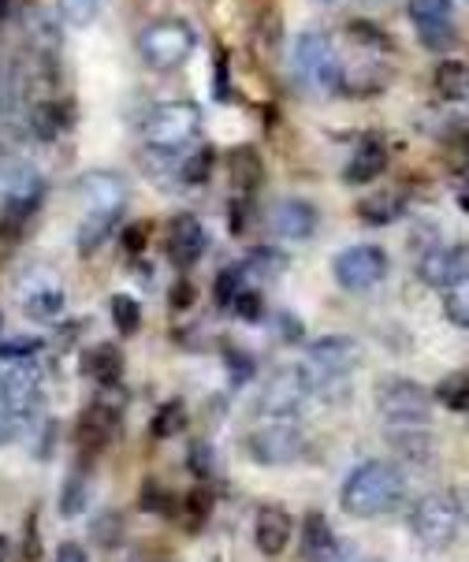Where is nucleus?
<instances>
[{"mask_svg":"<svg viewBox=\"0 0 469 562\" xmlns=\"http://www.w3.org/2000/svg\"><path fill=\"white\" fill-rule=\"evenodd\" d=\"M402 499H406V477H402L399 465L384 459L354 465L339 488V507L350 518H380V514L402 507Z\"/></svg>","mask_w":469,"mask_h":562,"instance_id":"1","label":"nucleus"},{"mask_svg":"<svg viewBox=\"0 0 469 562\" xmlns=\"http://www.w3.org/2000/svg\"><path fill=\"white\" fill-rule=\"evenodd\" d=\"M462 529V503L455 492H428L410 507V532L425 548H447Z\"/></svg>","mask_w":469,"mask_h":562,"instance_id":"2","label":"nucleus"},{"mask_svg":"<svg viewBox=\"0 0 469 562\" xmlns=\"http://www.w3.org/2000/svg\"><path fill=\"white\" fill-rule=\"evenodd\" d=\"M201 131V112L194 101H165L146 116V146L157 149V154H179L190 142L198 138Z\"/></svg>","mask_w":469,"mask_h":562,"instance_id":"3","label":"nucleus"},{"mask_svg":"<svg viewBox=\"0 0 469 562\" xmlns=\"http://www.w3.org/2000/svg\"><path fill=\"white\" fill-rule=\"evenodd\" d=\"M361 366V342L350 336H324L310 342V355H305L302 373L310 380V387H332L339 380H347L354 369Z\"/></svg>","mask_w":469,"mask_h":562,"instance_id":"4","label":"nucleus"},{"mask_svg":"<svg viewBox=\"0 0 469 562\" xmlns=\"http://www.w3.org/2000/svg\"><path fill=\"white\" fill-rule=\"evenodd\" d=\"M194 45H198V37L183 19H157V23H149L146 31L138 34L142 60L157 71H171V68H179V64H187Z\"/></svg>","mask_w":469,"mask_h":562,"instance_id":"5","label":"nucleus"},{"mask_svg":"<svg viewBox=\"0 0 469 562\" xmlns=\"http://www.w3.org/2000/svg\"><path fill=\"white\" fill-rule=\"evenodd\" d=\"M294 71L302 86L317 93H335L343 86V60L328 34H302L294 45Z\"/></svg>","mask_w":469,"mask_h":562,"instance_id":"6","label":"nucleus"},{"mask_svg":"<svg viewBox=\"0 0 469 562\" xmlns=\"http://www.w3.org/2000/svg\"><path fill=\"white\" fill-rule=\"evenodd\" d=\"M377 409L388 425H428L433 395L410 376H384L377 384Z\"/></svg>","mask_w":469,"mask_h":562,"instance_id":"7","label":"nucleus"},{"mask_svg":"<svg viewBox=\"0 0 469 562\" xmlns=\"http://www.w3.org/2000/svg\"><path fill=\"white\" fill-rule=\"evenodd\" d=\"M332 272H335V283H339L343 291H372L380 280L388 276V254L380 250V246H347L339 257L332 261Z\"/></svg>","mask_w":469,"mask_h":562,"instance_id":"8","label":"nucleus"},{"mask_svg":"<svg viewBox=\"0 0 469 562\" xmlns=\"http://www.w3.org/2000/svg\"><path fill=\"white\" fill-rule=\"evenodd\" d=\"M246 454L257 465H291L305 454V440L291 422H268L246 436Z\"/></svg>","mask_w":469,"mask_h":562,"instance_id":"9","label":"nucleus"},{"mask_svg":"<svg viewBox=\"0 0 469 562\" xmlns=\"http://www.w3.org/2000/svg\"><path fill=\"white\" fill-rule=\"evenodd\" d=\"M120 414H123V406L104 392L98 403L86 406L79 414V422H75V447H79L82 454L104 451V447L116 440V432H120Z\"/></svg>","mask_w":469,"mask_h":562,"instance_id":"10","label":"nucleus"},{"mask_svg":"<svg viewBox=\"0 0 469 562\" xmlns=\"http://www.w3.org/2000/svg\"><path fill=\"white\" fill-rule=\"evenodd\" d=\"M310 392L313 387L302 369H280V373L268 380L261 398H257V409H261L265 417H272V422H291L305 398H310Z\"/></svg>","mask_w":469,"mask_h":562,"instance_id":"11","label":"nucleus"},{"mask_svg":"<svg viewBox=\"0 0 469 562\" xmlns=\"http://www.w3.org/2000/svg\"><path fill=\"white\" fill-rule=\"evenodd\" d=\"M455 0H410V19L417 26V37L428 49L444 53L455 45V19H451Z\"/></svg>","mask_w":469,"mask_h":562,"instance_id":"12","label":"nucleus"},{"mask_svg":"<svg viewBox=\"0 0 469 562\" xmlns=\"http://www.w3.org/2000/svg\"><path fill=\"white\" fill-rule=\"evenodd\" d=\"M209 246V235L205 227H201L198 216H176V221L168 224V239H165V250H168V261L176 265V269H194L201 261V254H205Z\"/></svg>","mask_w":469,"mask_h":562,"instance_id":"13","label":"nucleus"},{"mask_svg":"<svg viewBox=\"0 0 469 562\" xmlns=\"http://www.w3.org/2000/svg\"><path fill=\"white\" fill-rule=\"evenodd\" d=\"M294 537V521L291 514L283 507H276V503H265V507H257V518H254V544L261 555L276 559L283 555L287 544H291Z\"/></svg>","mask_w":469,"mask_h":562,"instance_id":"14","label":"nucleus"},{"mask_svg":"<svg viewBox=\"0 0 469 562\" xmlns=\"http://www.w3.org/2000/svg\"><path fill=\"white\" fill-rule=\"evenodd\" d=\"M268 227H272L280 239L310 243L313 232H317V209L310 202H302V198H283V202L268 213Z\"/></svg>","mask_w":469,"mask_h":562,"instance_id":"15","label":"nucleus"},{"mask_svg":"<svg viewBox=\"0 0 469 562\" xmlns=\"http://www.w3.org/2000/svg\"><path fill=\"white\" fill-rule=\"evenodd\" d=\"M79 198H82L86 213H123L127 187H123V179L112 176V171H86L79 179Z\"/></svg>","mask_w":469,"mask_h":562,"instance_id":"16","label":"nucleus"},{"mask_svg":"<svg viewBox=\"0 0 469 562\" xmlns=\"http://www.w3.org/2000/svg\"><path fill=\"white\" fill-rule=\"evenodd\" d=\"M299 555L302 562H339L343 555V544L335 537L332 521L324 514H305L302 518V544H299Z\"/></svg>","mask_w":469,"mask_h":562,"instance_id":"17","label":"nucleus"},{"mask_svg":"<svg viewBox=\"0 0 469 562\" xmlns=\"http://www.w3.org/2000/svg\"><path fill=\"white\" fill-rule=\"evenodd\" d=\"M82 373L93 380L98 387H120L123 380V355L116 342H98L93 350H86Z\"/></svg>","mask_w":469,"mask_h":562,"instance_id":"18","label":"nucleus"},{"mask_svg":"<svg viewBox=\"0 0 469 562\" xmlns=\"http://www.w3.org/2000/svg\"><path fill=\"white\" fill-rule=\"evenodd\" d=\"M388 440L391 447L410 462H433V436H428V425H388Z\"/></svg>","mask_w":469,"mask_h":562,"instance_id":"19","label":"nucleus"},{"mask_svg":"<svg viewBox=\"0 0 469 562\" xmlns=\"http://www.w3.org/2000/svg\"><path fill=\"white\" fill-rule=\"evenodd\" d=\"M388 168V149L380 146V142H366V146L354 149V157L347 160V168H343V179L354 187L361 183H372V179H380Z\"/></svg>","mask_w":469,"mask_h":562,"instance_id":"20","label":"nucleus"},{"mask_svg":"<svg viewBox=\"0 0 469 562\" xmlns=\"http://www.w3.org/2000/svg\"><path fill=\"white\" fill-rule=\"evenodd\" d=\"M466 250L469 246H451V250H433L425 257V261H421V280L428 283V288H436V291H444L447 283L455 280V272L462 269V261H466Z\"/></svg>","mask_w":469,"mask_h":562,"instance_id":"21","label":"nucleus"},{"mask_svg":"<svg viewBox=\"0 0 469 562\" xmlns=\"http://www.w3.org/2000/svg\"><path fill=\"white\" fill-rule=\"evenodd\" d=\"M444 313L455 328H469V250L462 269L455 272V280L444 288Z\"/></svg>","mask_w":469,"mask_h":562,"instance_id":"22","label":"nucleus"},{"mask_svg":"<svg viewBox=\"0 0 469 562\" xmlns=\"http://www.w3.org/2000/svg\"><path fill=\"white\" fill-rule=\"evenodd\" d=\"M227 171H232L235 187L243 190V194H250V190L261 187L265 165H261V157H257V149L238 146V149H232V157H227Z\"/></svg>","mask_w":469,"mask_h":562,"instance_id":"23","label":"nucleus"},{"mask_svg":"<svg viewBox=\"0 0 469 562\" xmlns=\"http://www.w3.org/2000/svg\"><path fill=\"white\" fill-rule=\"evenodd\" d=\"M23 310H26V317H34V321H49L64 310V291L56 288V283H49V288H45V283L23 288Z\"/></svg>","mask_w":469,"mask_h":562,"instance_id":"24","label":"nucleus"},{"mask_svg":"<svg viewBox=\"0 0 469 562\" xmlns=\"http://www.w3.org/2000/svg\"><path fill=\"white\" fill-rule=\"evenodd\" d=\"M116 224H120V213H86L79 224V254L90 257L112 232H116Z\"/></svg>","mask_w":469,"mask_h":562,"instance_id":"25","label":"nucleus"},{"mask_svg":"<svg viewBox=\"0 0 469 562\" xmlns=\"http://www.w3.org/2000/svg\"><path fill=\"white\" fill-rule=\"evenodd\" d=\"M402 205H406V198H402L399 190H384V194L366 198V202L358 205V216L366 224H391L402 216Z\"/></svg>","mask_w":469,"mask_h":562,"instance_id":"26","label":"nucleus"},{"mask_svg":"<svg viewBox=\"0 0 469 562\" xmlns=\"http://www.w3.org/2000/svg\"><path fill=\"white\" fill-rule=\"evenodd\" d=\"M433 398L439 406L455 409V414H469V369H458V373L439 380Z\"/></svg>","mask_w":469,"mask_h":562,"instance_id":"27","label":"nucleus"},{"mask_svg":"<svg viewBox=\"0 0 469 562\" xmlns=\"http://www.w3.org/2000/svg\"><path fill=\"white\" fill-rule=\"evenodd\" d=\"M86 503H90V473H86V465H75L60 492V514L64 518H75V514L86 510Z\"/></svg>","mask_w":469,"mask_h":562,"instance_id":"28","label":"nucleus"},{"mask_svg":"<svg viewBox=\"0 0 469 562\" xmlns=\"http://www.w3.org/2000/svg\"><path fill=\"white\" fill-rule=\"evenodd\" d=\"M213 514V492L209 488H194L183 495V507H179V521H183L187 532H198Z\"/></svg>","mask_w":469,"mask_h":562,"instance_id":"29","label":"nucleus"},{"mask_svg":"<svg viewBox=\"0 0 469 562\" xmlns=\"http://www.w3.org/2000/svg\"><path fill=\"white\" fill-rule=\"evenodd\" d=\"M183 428H187V406L179 403V398H171V403H165L153 414L149 432L157 436V440H171V436H179Z\"/></svg>","mask_w":469,"mask_h":562,"instance_id":"30","label":"nucleus"},{"mask_svg":"<svg viewBox=\"0 0 469 562\" xmlns=\"http://www.w3.org/2000/svg\"><path fill=\"white\" fill-rule=\"evenodd\" d=\"M246 280H276L283 269H287V257L276 254V250H254L246 257Z\"/></svg>","mask_w":469,"mask_h":562,"instance_id":"31","label":"nucleus"},{"mask_svg":"<svg viewBox=\"0 0 469 562\" xmlns=\"http://www.w3.org/2000/svg\"><path fill=\"white\" fill-rule=\"evenodd\" d=\"M246 291V269L243 265H227L224 272L216 276V283H213V294H216V302L220 306H227L232 310L235 306V299Z\"/></svg>","mask_w":469,"mask_h":562,"instance_id":"32","label":"nucleus"},{"mask_svg":"<svg viewBox=\"0 0 469 562\" xmlns=\"http://www.w3.org/2000/svg\"><path fill=\"white\" fill-rule=\"evenodd\" d=\"M112 324H116L123 336H134V331L142 328V306L131 294H116V299H112Z\"/></svg>","mask_w":469,"mask_h":562,"instance_id":"33","label":"nucleus"},{"mask_svg":"<svg viewBox=\"0 0 469 562\" xmlns=\"http://www.w3.org/2000/svg\"><path fill=\"white\" fill-rule=\"evenodd\" d=\"M138 507L146 510V514H171V510H176V499H171V492L160 488L157 481H146V484H142Z\"/></svg>","mask_w":469,"mask_h":562,"instance_id":"34","label":"nucleus"},{"mask_svg":"<svg viewBox=\"0 0 469 562\" xmlns=\"http://www.w3.org/2000/svg\"><path fill=\"white\" fill-rule=\"evenodd\" d=\"M93 540H98L101 548H116L120 544V537H123V518L116 510H109V514H101L98 521H93Z\"/></svg>","mask_w":469,"mask_h":562,"instance_id":"35","label":"nucleus"},{"mask_svg":"<svg viewBox=\"0 0 469 562\" xmlns=\"http://www.w3.org/2000/svg\"><path fill=\"white\" fill-rule=\"evenodd\" d=\"M187 465H190V473H194L198 481H209L216 473V465H213V447L209 443H190V454H187Z\"/></svg>","mask_w":469,"mask_h":562,"instance_id":"36","label":"nucleus"},{"mask_svg":"<svg viewBox=\"0 0 469 562\" xmlns=\"http://www.w3.org/2000/svg\"><path fill=\"white\" fill-rule=\"evenodd\" d=\"M98 4L101 0H60V15H64V23L86 26L93 15H98Z\"/></svg>","mask_w":469,"mask_h":562,"instance_id":"37","label":"nucleus"},{"mask_svg":"<svg viewBox=\"0 0 469 562\" xmlns=\"http://www.w3.org/2000/svg\"><path fill=\"white\" fill-rule=\"evenodd\" d=\"M64 104H45V109H37L34 112V131H37V135H42V138H53L56 135V131H60L64 127Z\"/></svg>","mask_w":469,"mask_h":562,"instance_id":"38","label":"nucleus"},{"mask_svg":"<svg viewBox=\"0 0 469 562\" xmlns=\"http://www.w3.org/2000/svg\"><path fill=\"white\" fill-rule=\"evenodd\" d=\"M462 82H466L462 64H444V68L436 71V86L444 98H462Z\"/></svg>","mask_w":469,"mask_h":562,"instance_id":"39","label":"nucleus"},{"mask_svg":"<svg viewBox=\"0 0 469 562\" xmlns=\"http://www.w3.org/2000/svg\"><path fill=\"white\" fill-rule=\"evenodd\" d=\"M37 350H42L37 339H4L0 342V361H34Z\"/></svg>","mask_w":469,"mask_h":562,"instance_id":"40","label":"nucleus"},{"mask_svg":"<svg viewBox=\"0 0 469 562\" xmlns=\"http://www.w3.org/2000/svg\"><path fill=\"white\" fill-rule=\"evenodd\" d=\"M26 422H31L26 414H19V409L0 403V447H4L8 440H15V436L26 428Z\"/></svg>","mask_w":469,"mask_h":562,"instance_id":"41","label":"nucleus"},{"mask_svg":"<svg viewBox=\"0 0 469 562\" xmlns=\"http://www.w3.org/2000/svg\"><path fill=\"white\" fill-rule=\"evenodd\" d=\"M209 171H213V149H198V154L183 165V179L187 183H205Z\"/></svg>","mask_w":469,"mask_h":562,"instance_id":"42","label":"nucleus"},{"mask_svg":"<svg viewBox=\"0 0 469 562\" xmlns=\"http://www.w3.org/2000/svg\"><path fill=\"white\" fill-rule=\"evenodd\" d=\"M232 310L238 313V317H246V321H257V317H261V310H265V302H261V294L246 288V291H243V294H238V299H235V306H232Z\"/></svg>","mask_w":469,"mask_h":562,"instance_id":"43","label":"nucleus"},{"mask_svg":"<svg viewBox=\"0 0 469 562\" xmlns=\"http://www.w3.org/2000/svg\"><path fill=\"white\" fill-rule=\"evenodd\" d=\"M19 90H15V71L8 68L4 60H0V112H8L15 104Z\"/></svg>","mask_w":469,"mask_h":562,"instance_id":"44","label":"nucleus"},{"mask_svg":"<svg viewBox=\"0 0 469 562\" xmlns=\"http://www.w3.org/2000/svg\"><path fill=\"white\" fill-rule=\"evenodd\" d=\"M42 559V548H37V518L31 514L26 518V537H23V562H37Z\"/></svg>","mask_w":469,"mask_h":562,"instance_id":"45","label":"nucleus"},{"mask_svg":"<svg viewBox=\"0 0 469 562\" xmlns=\"http://www.w3.org/2000/svg\"><path fill=\"white\" fill-rule=\"evenodd\" d=\"M53 562H90L82 544H75V540H64L60 548H56V559Z\"/></svg>","mask_w":469,"mask_h":562,"instance_id":"46","label":"nucleus"},{"mask_svg":"<svg viewBox=\"0 0 469 562\" xmlns=\"http://www.w3.org/2000/svg\"><path fill=\"white\" fill-rule=\"evenodd\" d=\"M146 235H149V224H134L127 227V235H123V246H127L131 254H138L142 246H146Z\"/></svg>","mask_w":469,"mask_h":562,"instance_id":"47","label":"nucleus"},{"mask_svg":"<svg viewBox=\"0 0 469 562\" xmlns=\"http://www.w3.org/2000/svg\"><path fill=\"white\" fill-rule=\"evenodd\" d=\"M190 302H194V288H190L187 280H179L176 288H171V306H176V310H187Z\"/></svg>","mask_w":469,"mask_h":562,"instance_id":"48","label":"nucleus"},{"mask_svg":"<svg viewBox=\"0 0 469 562\" xmlns=\"http://www.w3.org/2000/svg\"><path fill=\"white\" fill-rule=\"evenodd\" d=\"M8 559H12V540L0 532V562H8Z\"/></svg>","mask_w":469,"mask_h":562,"instance_id":"49","label":"nucleus"},{"mask_svg":"<svg viewBox=\"0 0 469 562\" xmlns=\"http://www.w3.org/2000/svg\"><path fill=\"white\" fill-rule=\"evenodd\" d=\"M339 562H377V559H366V555H350V551H343Z\"/></svg>","mask_w":469,"mask_h":562,"instance_id":"50","label":"nucleus"},{"mask_svg":"<svg viewBox=\"0 0 469 562\" xmlns=\"http://www.w3.org/2000/svg\"><path fill=\"white\" fill-rule=\"evenodd\" d=\"M8 4H12V0H0V15H4V12H8Z\"/></svg>","mask_w":469,"mask_h":562,"instance_id":"51","label":"nucleus"},{"mask_svg":"<svg viewBox=\"0 0 469 562\" xmlns=\"http://www.w3.org/2000/svg\"><path fill=\"white\" fill-rule=\"evenodd\" d=\"M0 324H4V321H0Z\"/></svg>","mask_w":469,"mask_h":562,"instance_id":"52","label":"nucleus"}]
</instances>
